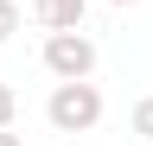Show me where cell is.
I'll return each mask as SVG.
<instances>
[{
    "label": "cell",
    "mask_w": 153,
    "mask_h": 146,
    "mask_svg": "<svg viewBox=\"0 0 153 146\" xmlns=\"http://www.w3.org/2000/svg\"><path fill=\"white\" fill-rule=\"evenodd\" d=\"M134 134H140V140H153V95H140V102H134Z\"/></svg>",
    "instance_id": "obj_4"
},
{
    "label": "cell",
    "mask_w": 153,
    "mask_h": 146,
    "mask_svg": "<svg viewBox=\"0 0 153 146\" xmlns=\"http://www.w3.org/2000/svg\"><path fill=\"white\" fill-rule=\"evenodd\" d=\"M0 146H19V134H7V127H0Z\"/></svg>",
    "instance_id": "obj_7"
},
{
    "label": "cell",
    "mask_w": 153,
    "mask_h": 146,
    "mask_svg": "<svg viewBox=\"0 0 153 146\" xmlns=\"http://www.w3.org/2000/svg\"><path fill=\"white\" fill-rule=\"evenodd\" d=\"M0 127H13V83L0 76Z\"/></svg>",
    "instance_id": "obj_6"
},
{
    "label": "cell",
    "mask_w": 153,
    "mask_h": 146,
    "mask_svg": "<svg viewBox=\"0 0 153 146\" xmlns=\"http://www.w3.org/2000/svg\"><path fill=\"white\" fill-rule=\"evenodd\" d=\"M108 7H134V0H108Z\"/></svg>",
    "instance_id": "obj_8"
},
{
    "label": "cell",
    "mask_w": 153,
    "mask_h": 146,
    "mask_svg": "<svg viewBox=\"0 0 153 146\" xmlns=\"http://www.w3.org/2000/svg\"><path fill=\"white\" fill-rule=\"evenodd\" d=\"M45 70H51L57 83L89 76V70H96V38H89L83 26H76V32H51V38H45Z\"/></svg>",
    "instance_id": "obj_2"
},
{
    "label": "cell",
    "mask_w": 153,
    "mask_h": 146,
    "mask_svg": "<svg viewBox=\"0 0 153 146\" xmlns=\"http://www.w3.org/2000/svg\"><path fill=\"white\" fill-rule=\"evenodd\" d=\"M45 114H51L57 134H89V127L102 121V89H96L89 76L57 83V89H51V102H45Z\"/></svg>",
    "instance_id": "obj_1"
},
{
    "label": "cell",
    "mask_w": 153,
    "mask_h": 146,
    "mask_svg": "<svg viewBox=\"0 0 153 146\" xmlns=\"http://www.w3.org/2000/svg\"><path fill=\"white\" fill-rule=\"evenodd\" d=\"M13 32H19V7H13V0H0V45H7Z\"/></svg>",
    "instance_id": "obj_5"
},
{
    "label": "cell",
    "mask_w": 153,
    "mask_h": 146,
    "mask_svg": "<svg viewBox=\"0 0 153 146\" xmlns=\"http://www.w3.org/2000/svg\"><path fill=\"white\" fill-rule=\"evenodd\" d=\"M32 13H38V26H51V32H76L83 13H89V0H32Z\"/></svg>",
    "instance_id": "obj_3"
}]
</instances>
